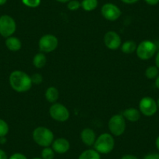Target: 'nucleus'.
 <instances>
[{
	"mask_svg": "<svg viewBox=\"0 0 159 159\" xmlns=\"http://www.w3.org/2000/svg\"><path fill=\"white\" fill-rule=\"evenodd\" d=\"M9 81L11 88L16 92H27L31 88L32 82L30 76L25 72L15 70L10 75Z\"/></svg>",
	"mask_w": 159,
	"mask_h": 159,
	"instance_id": "f257e3e1",
	"label": "nucleus"
},
{
	"mask_svg": "<svg viewBox=\"0 0 159 159\" xmlns=\"http://www.w3.org/2000/svg\"><path fill=\"white\" fill-rule=\"evenodd\" d=\"M33 139L41 147H49L54 141V134L51 129L45 126H38L33 131Z\"/></svg>",
	"mask_w": 159,
	"mask_h": 159,
	"instance_id": "f03ea898",
	"label": "nucleus"
},
{
	"mask_svg": "<svg viewBox=\"0 0 159 159\" xmlns=\"http://www.w3.org/2000/svg\"><path fill=\"white\" fill-rule=\"evenodd\" d=\"M94 150L99 154H108L115 147V140L111 134L105 133L96 139L94 142Z\"/></svg>",
	"mask_w": 159,
	"mask_h": 159,
	"instance_id": "7ed1b4c3",
	"label": "nucleus"
},
{
	"mask_svg": "<svg viewBox=\"0 0 159 159\" xmlns=\"http://www.w3.org/2000/svg\"><path fill=\"white\" fill-rule=\"evenodd\" d=\"M157 51V45L149 40L140 42L137 47V56L142 60H148L154 56Z\"/></svg>",
	"mask_w": 159,
	"mask_h": 159,
	"instance_id": "20e7f679",
	"label": "nucleus"
},
{
	"mask_svg": "<svg viewBox=\"0 0 159 159\" xmlns=\"http://www.w3.org/2000/svg\"><path fill=\"white\" fill-rule=\"evenodd\" d=\"M108 126L111 134L116 137H119L123 134V133L126 130V119L123 117V115H114L109 119Z\"/></svg>",
	"mask_w": 159,
	"mask_h": 159,
	"instance_id": "39448f33",
	"label": "nucleus"
},
{
	"mask_svg": "<svg viewBox=\"0 0 159 159\" xmlns=\"http://www.w3.org/2000/svg\"><path fill=\"white\" fill-rule=\"evenodd\" d=\"M16 24L12 16L2 15L0 16V35L3 38H9L15 33Z\"/></svg>",
	"mask_w": 159,
	"mask_h": 159,
	"instance_id": "423d86ee",
	"label": "nucleus"
},
{
	"mask_svg": "<svg viewBox=\"0 0 159 159\" xmlns=\"http://www.w3.org/2000/svg\"><path fill=\"white\" fill-rule=\"evenodd\" d=\"M59 45L57 38L53 34H45L40 38L38 42L40 51L43 53L52 52L56 49Z\"/></svg>",
	"mask_w": 159,
	"mask_h": 159,
	"instance_id": "0eeeda50",
	"label": "nucleus"
},
{
	"mask_svg": "<svg viewBox=\"0 0 159 159\" xmlns=\"http://www.w3.org/2000/svg\"><path fill=\"white\" fill-rule=\"evenodd\" d=\"M50 116L58 122H65L70 118V111L60 103H54L49 108Z\"/></svg>",
	"mask_w": 159,
	"mask_h": 159,
	"instance_id": "6e6552de",
	"label": "nucleus"
},
{
	"mask_svg": "<svg viewBox=\"0 0 159 159\" xmlns=\"http://www.w3.org/2000/svg\"><path fill=\"white\" fill-rule=\"evenodd\" d=\"M157 104L151 97H144L140 101L139 110L145 116H152L157 112Z\"/></svg>",
	"mask_w": 159,
	"mask_h": 159,
	"instance_id": "1a4fd4ad",
	"label": "nucleus"
},
{
	"mask_svg": "<svg viewBox=\"0 0 159 159\" xmlns=\"http://www.w3.org/2000/svg\"><path fill=\"white\" fill-rule=\"evenodd\" d=\"M102 16L110 21H115L121 16V10L116 5L113 3H105L102 6L101 10Z\"/></svg>",
	"mask_w": 159,
	"mask_h": 159,
	"instance_id": "9d476101",
	"label": "nucleus"
},
{
	"mask_svg": "<svg viewBox=\"0 0 159 159\" xmlns=\"http://www.w3.org/2000/svg\"><path fill=\"white\" fill-rule=\"evenodd\" d=\"M104 43L108 49L116 50L121 46L122 40L116 32L108 31L104 36Z\"/></svg>",
	"mask_w": 159,
	"mask_h": 159,
	"instance_id": "9b49d317",
	"label": "nucleus"
},
{
	"mask_svg": "<svg viewBox=\"0 0 159 159\" xmlns=\"http://www.w3.org/2000/svg\"><path fill=\"white\" fill-rule=\"evenodd\" d=\"M52 149L58 154H65L70 148V142L65 138H57L52 143Z\"/></svg>",
	"mask_w": 159,
	"mask_h": 159,
	"instance_id": "f8f14e48",
	"label": "nucleus"
},
{
	"mask_svg": "<svg viewBox=\"0 0 159 159\" xmlns=\"http://www.w3.org/2000/svg\"><path fill=\"white\" fill-rule=\"evenodd\" d=\"M80 138L82 142L87 146H92L96 140V134L91 128H85L80 134Z\"/></svg>",
	"mask_w": 159,
	"mask_h": 159,
	"instance_id": "ddd939ff",
	"label": "nucleus"
},
{
	"mask_svg": "<svg viewBox=\"0 0 159 159\" xmlns=\"http://www.w3.org/2000/svg\"><path fill=\"white\" fill-rule=\"evenodd\" d=\"M140 114L141 113H140V110L135 108H129L123 111V116L128 121L134 123V122L138 121L140 119Z\"/></svg>",
	"mask_w": 159,
	"mask_h": 159,
	"instance_id": "4468645a",
	"label": "nucleus"
},
{
	"mask_svg": "<svg viewBox=\"0 0 159 159\" xmlns=\"http://www.w3.org/2000/svg\"><path fill=\"white\" fill-rule=\"evenodd\" d=\"M5 43L7 48L12 52L19 51L21 48V47H22V43H21L20 40L16 38V37H9L6 40Z\"/></svg>",
	"mask_w": 159,
	"mask_h": 159,
	"instance_id": "2eb2a0df",
	"label": "nucleus"
},
{
	"mask_svg": "<svg viewBox=\"0 0 159 159\" xmlns=\"http://www.w3.org/2000/svg\"><path fill=\"white\" fill-rule=\"evenodd\" d=\"M59 92L55 87H49L45 91V98L50 103H56L59 99Z\"/></svg>",
	"mask_w": 159,
	"mask_h": 159,
	"instance_id": "dca6fc26",
	"label": "nucleus"
},
{
	"mask_svg": "<svg viewBox=\"0 0 159 159\" xmlns=\"http://www.w3.org/2000/svg\"><path fill=\"white\" fill-rule=\"evenodd\" d=\"M47 62V58L43 52H39L34 56L33 64L36 68L42 69Z\"/></svg>",
	"mask_w": 159,
	"mask_h": 159,
	"instance_id": "f3484780",
	"label": "nucleus"
},
{
	"mask_svg": "<svg viewBox=\"0 0 159 159\" xmlns=\"http://www.w3.org/2000/svg\"><path fill=\"white\" fill-rule=\"evenodd\" d=\"M137 44L134 41H126L123 45H121V51L125 54H132L137 50Z\"/></svg>",
	"mask_w": 159,
	"mask_h": 159,
	"instance_id": "a211bd4d",
	"label": "nucleus"
},
{
	"mask_svg": "<svg viewBox=\"0 0 159 159\" xmlns=\"http://www.w3.org/2000/svg\"><path fill=\"white\" fill-rule=\"evenodd\" d=\"M78 159H101L100 154L95 150L89 149L83 151Z\"/></svg>",
	"mask_w": 159,
	"mask_h": 159,
	"instance_id": "6ab92c4d",
	"label": "nucleus"
},
{
	"mask_svg": "<svg viewBox=\"0 0 159 159\" xmlns=\"http://www.w3.org/2000/svg\"><path fill=\"white\" fill-rule=\"evenodd\" d=\"M98 5V0H83L81 2V7L85 11H93Z\"/></svg>",
	"mask_w": 159,
	"mask_h": 159,
	"instance_id": "aec40b11",
	"label": "nucleus"
},
{
	"mask_svg": "<svg viewBox=\"0 0 159 159\" xmlns=\"http://www.w3.org/2000/svg\"><path fill=\"white\" fill-rule=\"evenodd\" d=\"M159 74V69L156 66H151L145 70V76L148 79H156Z\"/></svg>",
	"mask_w": 159,
	"mask_h": 159,
	"instance_id": "412c9836",
	"label": "nucleus"
},
{
	"mask_svg": "<svg viewBox=\"0 0 159 159\" xmlns=\"http://www.w3.org/2000/svg\"><path fill=\"white\" fill-rule=\"evenodd\" d=\"M55 151L52 148L49 147H46L44 148L42 151V159H54Z\"/></svg>",
	"mask_w": 159,
	"mask_h": 159,
	"instance_id": "4be33fe9",
	"label": "nucleus"
},
{
	"mask_svg": "<svg viewBox=\"0 0 159 159\" xmlns=\"http://www.w3.org/2000/svg\"><path fill=\"white\" fill-rule=\"evenodd\" d=\"M9 125L3 119H0V137H6L9 133Z\"/></svg>",
	"mask_w": 159,
	"mask_h": 159,
	"instance_id": "5701e85b",
	"label": "nucleus"
},
{
	"mask_svg": "<svg viewBox=\"0 0 159 159\" xmlns=\"http://www.w3.org/2000/svg\"><path fill=\"white\" fill-rule=\"evenodd\" d=\"M80 7H81V2H80L78 0H70L67 3V8L71 11H76Z\"/></svg>",
	"mask_w": 159,
	"mask_h": 159,
	"instance_id": "b1692460",
	"label": "nucleus"
},
{
	"mask_svg": "<svg viewBox=\"0 0 159 159\" xmlns=\"http://www.w3.org/2000/svg\"><path fill=\"white\" fill-rule=\"evenodd\" d=\"M22 2L26 7L30 8H36L41 4V0H22Z\"/></svg>",
	"mask_w": 159,
	"mask_h": 159,
	"instance_id": "393cba45",
	"label": "nucleus"
},
{
	"mask_svg": "<svg viewBox=\"0 0 159 159\" xmlns=\"http://www.w3.org/2000/svg\"><path fill=\"white\" fill-rule=\"evenodd\" d=\"M31 82L34 84H40L43 81V76L39 73H34L33 75L30 76Z\"/></svg>",
	"mask_w": 159,
	"mask_h": 159,
	"instance_id": "a878e982",
	"label": "nucleus"
},
{
	"mask_svg": "<svg viewBox=\"0 0 159 159\" xmlns=\"http://www.w3.org/2000/svg\"><path fill=\"white\" fill-rule=\"evenodd\" d=\"M9 159H27L24 154H21V153H15Z\"/></svg>",
	"mask_w": 159,
	"mask_h": 159,
	"instance_id": "bb28decb",
	"label": "nucleus"
},
{
	"mask_svg": "<svg viewBox=\"0 0 159 159\" xmlns=\"http://www.w3.org/2000/svg\"><path fill=\"white\" fill-rule=\"evenodd\" d=\"M143 159H159V154H149L145 156Z\"/></svg>",
	"mask_w": 159,
	"mask_h": 159,
	"instance_id": "cd10ccee",
	"label": "nucleus"
},
{
	"mask_svg": "<svg viewBox=\"0 0 159 159\" xmlns=\"http://www.w3.org/2000/svg\"><path fill=\"white\" fill-rule=\"evenodd\" d=\"M144 1L150 6H155L159 3V0H144Z\"/></svg>",
	"mask_w": 159,
	"mask_h": 159,
	"instance_id": "c85d7f7f",
	"label": "nucleus"
},
{
	"mask_svg": "<svg viewBox=\"0 0 159 159\" xmlns=\"http://www.w3.org/2000/svg\"><path fill=\"white\" fill-rule=\"evenodd\" d=\"M121 159H138L136 156L132 155V154H126V155L123 156Z\"/></svg>",
	"mask_w": 159,
	"mask_h": 159,
	"instance_id": "c756f323",
	"label": "nucleus"
},
{
	"mask_svg": "<svg viewBox=\"0 0 159 159\" xmlns=\"http://www.w3.org/2000/svg\"><path fill=\"white\" fill-rule=\"evenodd\" d=\"M0 159H8L6 152L2 149H0Z\"/></svg>",
	"mask_w": 159,
	"mask_h": 159,
	"instance_id": "7c9ffc66",
	"label": "nucleus"
},
{
	"mask_svg": "<svg viewBox=\"0 0 159 159\" xmlns=\"http://www.w3.org/2000/svg\"><path fill=\"white\" fill-rule=\"evenodd\" d=\"M121 1L126 4H134L138 2L139 0H121Z\"/></svg>",
	"mask_w": 159,
	"mask_h": 159,
	"instance_id": "2f4dec72",
	"label": "nucleus"
},
{
	"mask_svg": "<svg viewBox=\"0 0 159 159\" xmlns=\"http://www.w3.org/2000/svg\"><path fill=\"white\" fill-rule=\"evenodd\" d=\"M155 66L159 69V51L155 56Z\"/></svg>",
	"mask_w": 159,
	"mask_h": 159,
	"instance_id": "473e14b6",
	"label": "nucleus"
},
{
	"mask_svg": "<svg viewBox=\"0 0 159 159\" xmlns=\"http://www.w3.org/2000/svg\"><path fill=\"white\" fill-rule=\"evenodd\" d=\"M7 138H6V137H0V143L1 144H5L6 143H7Z\"/></svg>",
	"mask_w": 159,
	"mask_h": 159,
	"instance_id": "72a5a7b5",
	"label": "nucleus"
},
{
	"mask_svg": "<svg viewBox=\"0 0 159 159\" xmlns=\"http://www.w3.org/2000/svg\"><path fill=\"white\" fill-rule=\"evenodd\" d=\"M155 86L157 89H159V74L155 79Z\"/></svg>",
	"mask_w": 159,
	"mask_h": 159,
	"instance_id": "f704fd0d",
	"label": "nucleus"
},
{
	"mask_svg": "<svg viewBox=\"0 0 159 159\" xmlns=\"http://www.w3.org/2000/svg\"><path fill=\"white\" fill-rule=\"evenodd\" d=\"M155 145H156V148H157V149L159 151V136L157 137V139H156Z\"/></svg>",
	"mask_w": 159,
	"mask_h": 159,
	"instance_id": "c9c22d12",
	"label": "nucleus"
},
{
	"mask_svg": "<svg viewBox=\"0 0 159 159\" xmlns=\"http://www.w3.org/2000/svg\"><path fill=\"white\" fill-rule=\"evenodd\" d=\"M7 0H0V6H3L7 3Z\"/></svg>",
	"mask_w": 159,
	"mask_h": 159,
	"instance_id": "e433bc0d",
	"label": "nucleus"
},
{
	"mask_svg": "<svg viewBox=\"0 0 159 159\" xmlns=\"http://www.w3.org/2000/svg\"><path fill=\"white\" fill-rule=\"evenodd\" d=\"M56 1L59 2H62V3H65V2H70V0H56Z\"/></svg>",
	"mask_w": 159,
	"mask_h": 159,
	"instance_id": "4c0bfd02",
	"label": "nucleus"
},
{
	"mask_svg": "<svg viewBox=\"0 0 159 159\" xmlns=\"http://www.w3.org/2000/svg\"><path fill=\"white\" fill-rule=\"evenodd\" d=\"M157 107H158V108H159V98H158V100H157Z\"/></svg>",
	"mask_w": 159,
	"mask_h": 159,
	"instance_id": "58836bf2",
	"label": "nucleus"
},
{
	"mask_svg": "<svg viewBox=\"0 0 159 159\" xmlns=\"http://www.w3.org/2000/svg\"><path fill=\"white\" fill-rule=\"evenodd\" d=\"M33 159H42V157H35V158H33Z\"/></svg>",
	"mask_w": 159,
	"mask_h": 159,
	"instance_id": "ea45409f",
	"label": "nucleus"
}]
</instances>
